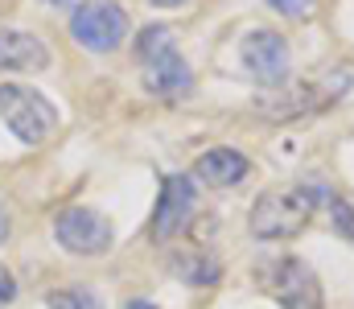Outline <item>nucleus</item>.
<instances>
[{"label": "nucleus", "instance_id": "obj_17", "mask_svg": "<svg viewBox=\"0 0 354 309\" xmlns=\"http://www.w3.org/2000/svg\"><path fill=\"white\" fill-rule=\"evenodd\" d=\"M128 309H157L153 301H128Z\"/></svg>", "mask_w": 354, "mask_h": 309}, {"label": "nucleus", "instance_id": "obj_1", "mask_svg": "<svg viewBox=\"0 0 354 309\" xmlns=\"http://www.w3.org/2000/svg\"><path fill=\"white\" fill-rule=\"evenodd\" d=\"M330 203L326 186H292V190H268L252 206V231L260 239H292L309 227L313 210Z\"/></svg>", "mask_w": 354, "mask_h": 309}, {"label": "nucleus", "instance_id": "obj_9", "mask_svg": "<svg viewBox=\"0 0 354 309\" xmlns=\"http://www.w3.org/2000/svg\"><path fill=\"white\" fill-rule=\"evenodd\" d=\"M243 62L260 83H280L288 75V46L280 33L272 29H256L243 37Z\"/></svg>", "mask_w": 354, "mask_h": 309}, {"label": "nucleus", "instance_id": "obj_11", "mask_svg": "<svg viewBox=\"0 0 354 309\" xmlns=\"http://www.w3.org/2000/svg\"><path fill=\"white\" fill-rule=\"evenodd\" d=\"M248 169H252L248 157L235 153V149H210V153L198 157V178L206 186H235V182L248 178Z\"/></svg>", "mask_w": 354, "mask_h": 309}, {"label": "nucleus", "instance_id": "obj_3", "mask_svg": "<svg viewBox=\"0 0 354 309\" xmlns=\"http://www.w3.org/2000/svg\"><path fill=\"white\" fill-rule=\"evenodd\" d=\"M351 87H354V71H334V75H326L317 83L305 79V83L288 87V91H264L256 100V111L264 120H276V124L280 120H297V115H317V111L334 107Z\"/></svg>", "mask_w": 354, "mask_h": 309}, {"label": "nucleus", "instance_id": "obj_4", "mask_svg": "<svg viewBox=\"0 0 354 309\" xmlns=\"http://www.w3.org/2000/svg\"><path fill=\"white\" fill-rule=\"evenodd\" d=\"M0 120L8 124L12 136H21V144H46L58 124V111L33 87L0 83Z\"/></svg>", "mask_w": 354, "mask_h": 309}, {"label": "nucleus", "instance_id": "obj_2", "mask_svg": "<svg viewBox=\"0 0 354 309\" xmlns=\"http://www.w3.org/2000/svg\"><path fill=\"white\" fill-rule=\"evenodd\" d=\"M136 58L145 66V87L157 100H181L194 87V71L185 66L181 50L174 46V33L165 25H149L136 37Z\"/></svg>", "mask_w": 354, "mask_h": 309}, {"label": "nucleus", "instance_id": "obj_14", "mask_svg": "<svg viewBox=\"0 0 354 309\" xmlns=\"http://www.w3.org/2000/svg\"><path fill=\"white\" fill-rule=\"evenodd\" d=\"M330 214H334V223H338V231H342V235H351L354 239V206L346 203V198H334V194H330Z\"/></svg>", "mask_w": 354, "mask_h": 309}, {"label": "nucleus", "instance_id": "obj_15", "mask_svg": "<svg viewBox=\"0 0 354 309\" xmlns=\"http://www.w3.org/2000/svg\"><path fill=\"white\" fill-rule=\"evenodd\" d=\"M268 4L284 17H309L313 12V0H268Z\"/></svg>", "mask_w": 354, "mask_h": 309}, {"label": "nucleus", "instance_id": "obj_7", "mask_svg": "<svg viewBox=\"0 0 354 309\" xmlns=\"http://www.w3.org/2000/svg\"><path fill=\"white\" fill-rule=\"evenodd\" d=\"M272 293H276V301L284 309H322L326 306L317 272L305 260H297V256L276 260V268H272Z\"/></svg>", "mask_w": 354, "mask_h": 309}, {"label": "nucleus", "instance_id": "obj_10", "mask_svg": "<svg viewBox=\"0 0 354 309\" xmlns=\"http://www.w3.org/2000/svg\"><path fill=\"white\" fill-rule=\"evenodd\" d=\"M46 62H50V50L33 33H21V29L0 33V71L33 75V71H46Z\"/></svg>", "mask_w": 354, "mask_h": 309}, {"label": "nucleus", "instance_id": "obj_5", "mask_svg": "<svg viewBox=\"0 0 354 309\" xmlns=\"http://www.w3.org/2000/svg\"><path fill=\"white\" fill-rule=\"evenodd\" d=\"M71 37L87 50H115L128 37V12L111 0H87L71 17Z\"/></svg>", "mask_w": 354, "mask_h": 309}, {"label": "nucleus", "instance_id": "obj_8", "mask_svg": "<svg viewBox=\"0 0 354 309\" xmlns=\"http://www.w3.org/2000/svg\"><path fill=\"white\" fill-rule=\"evenodd\" d=\"M194 203H198L194 182L185 174H169L165 178V190H161V203L153 210V239L157 243H169L174 235H181L185 223H189V214H194Z\"/></svg>", "mask_w": 354, "mask_h": 309}, {"label": "nucleus", "instance_id": "obj_6", "mask_svg": "<svg viewBox=\"0 0 354 309\" xmlns=\"http://www.w3.org/2000/svg\"><path fill=\"white\" fill-rule=\"evenodd\" d=\"M54 235L66 252L75 256H99L111 247V227L99 210H87V206H66L58 218H54Z\"/></svg>", "mask_w": 354, "mask_h": 309}, {"label": "nucleus", "instance_id": "obj_19", "mask_svg": "<svg viewBox=\"0 0 354 309\" xmlns=\"http://www.w3.org/2000/svg\"><path fill=\"white\" fill-rule=\"evenodd\" d=\"M153 4H161V8H174V4H181V0H153Z\"/></svg>", "mask_w": 354, "mask_h": 309}, {"label": "nucleus", "instance_id": "obj_20", "mask_svg": "<svg viewBox=\"0 0 354 309\" xmlns=\"http://www.w3.org/2000/svg\"><path fill=\"white\" fill-rule=\"evenodd\" d=\"M50 4H71V0H50Z\"/></svg>", "mask_w": 354, "mask_h": 309}, {"label": "nucleus", "instance_id": "obj_18", "mask_svg": "<svg viewBox=\"0 0 354 309\" xmlns=\"http://www.w3.org/2000/svg\"><path fill=\"white\" fill-rule=\"evenodd\" d=\"M4 223H8V214H4V210H0V239H4V231H8V227H4Z\"/></svg>", "mask_w": 354, "mask_h": 309}, {"label": "nucleus", "instance_id": "obj_13", "mask_svg": "<svg viewBox=\"0 0 354 309\" xmlns=\"http://www.w3.org/2000/svg\"><path fill=\"white\" fill-rule=\"evenodd\" d=\"M46 306H50V309H103V301H99V293H95V289L71 285V289L50 293V297H46Z\"/></svg>", "mask_w": 354, "mask_h": 309}, {"label": "nucleus", "instance_id": "obj_12", "mask_svg": "<svg viewBox=\"0 0 354 309\" xmlns=\"http://www.w3.org/2000/svg\"><path fill=\"white\" fill-rule=\"evenodd\" d=\"M169 268H174V277L189 281V285H214L223 277L218 256H206V252H181V256L169 260Z\"/></svg>", "mask_w": 354, "mask_h": 309}, {"label": "nucleus", "instance_id": "obj_16", "mask_svg": "<svg viewBox=\"0 0 354 309\" xmlns=\"http://www.w3.org/2000/svg\"><path fill=\"white\" fill-rule=\"evenodd\" d=\"M12 293H17V281H12V272L0 264V306H4V301H12Z\"/></svg>", "mask_w": 354, "mask_h": 309}]
</instances>
